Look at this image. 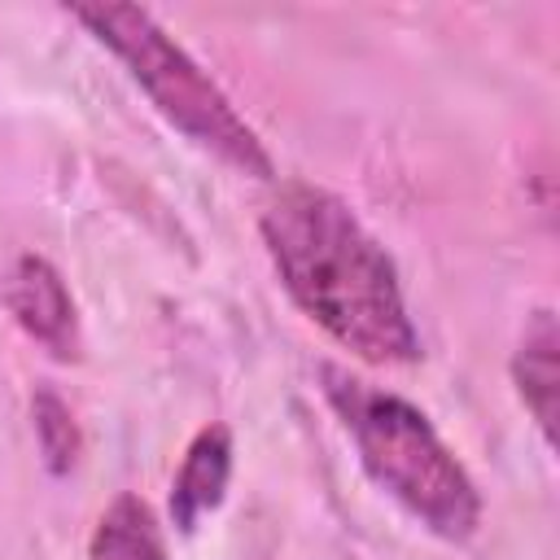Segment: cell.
Returning <instances> with one entry per match:
<instances>
[{"label":"cell","instance_id":"obj_1","mask_svg":"<svg viewBox=\"0 0 560 560\" xmlns=\"http://www.w3.org/2000/svg\"><path fill=\"white\" fill-rule=\"evenodd\" d=\"M289 298L368 363L420 359V337L385 245L328 188L289 184L258 219Z\"/></svg>","mask_w":560,"mask_h":560},{"label":"cell","instance_id":"obj_2","mask_svg":"<svg viewBox=\"0 0 560 560\" xmlns=\"http://www.w3.org/2000/svg\"><path fill=\"white\" fill-rule=\"evenodd\" d=\"M319 381H324V398L332 402L346 433L354 438V451L368 477L438 538H451V542L472 538L481 521V494L464 472V464L433 433L424 411L398 394H385L350 376L337 363H324Z\"/></svg>","mask_w":560,"mask_h":560},{"label":"cell","instance_id":"obj_3","mask_svg":"<svg viewBox=\"0 0 560 560\" xmlns=\"http://www.w3.org/2000/svg\"><path fill=\"white\" fill-rule=\"evenodd\" d=\"M70 18L83 22L149 92L158 114L175 122L192 144L219 153L228 166L271 179V153L258 140V131L236 114V105L223 96V88L162 31V22L149 9L136 4H70Z\"/></svg>","mask_w":560,"mask_h":560},{"label":"cell","instance_id":"obj_4","mask_svg":"<svg viewBox=\"0 0 560 560\" xmlns=\"http://www.w3.org/2000/svg\"><path fill=\"white\" fill-rule=\"evenodd\" d=\"M4 306L9 315L18 319V328L39 341L52 359L70 363L79 359V311H74V298L61 280V271L39 258V254H22L9 276H4Z\"/></svg>","mask_w":560,"mask_h":560},{"label":"cell","instance_id":"obj_5","mask_svg":"<svg viewBox=\"0 0 560 560\" xmlns=\"http://www.w3.org/2000/svg\"><path fill=\"white\" fill-rule=\"evenodd\" d=\"M228 477H232V433H228V424H206L188 442L179 472L171 481V521L184 534H192L201 525V516L223 503Z\"/></svg>","mask_w":560,"mask_h":560},{"label":"cell","instance_id":"obj_6","mask_svg":"<svg viewBox=\"0 0 560 560\" xmlns=\"http://www.w3.org/2000/svg\"><path fill=\"white\" fill-rule=\"evenodd\" d=\"M512 381H516L525 411L551 442L556 438V394H560V332H556V315L547 306H538L529 315V324L516 341Z\"/></svg>","mask_w":560,"mask_h":560},{"label":"cell","instance_id":"obj_7","mask_svg":"<svg viewBox=\"0 0 560 560\" xmlns=\"http://www.w3.org/2000/svg\"><path fill=\"white\" fill-rule=\"evenodd\" d=\"M88 560H166V542L149 503L136 494H118L92 529Z\"/></svg>","mask_w":560,"mask_h":560},{"label":"cell","instance_id":"obj_8","mask_svg":"<svg viewBox=\"0 0 560 560\" xmlns=\"http://www.w3.org/2000/svg\"><path fill=\"white\" fill-rule=\"evenodd\" d=\"M31 424H35V442H39L44 468L52 477H66L79 464V455H83V433H79V420H74L70 402L52 385H39L35 389V398H31Z\"/></svg>","mask_w":560,"mask_h":560}]
</instances>
